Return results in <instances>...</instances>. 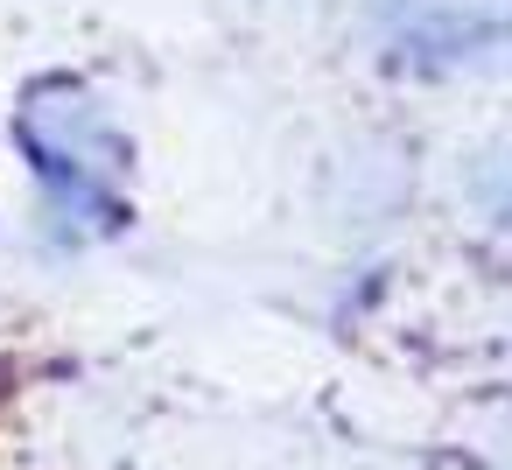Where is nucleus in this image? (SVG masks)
<instances>
[{"label":"nucleus","mask_w":512,"mask_h":470,"mask_svg":"<svg viewBox=\"0 0 512 470\" xmlns=\"http://www.w3.org/2000/svg\"><path fill=\"white\" fill-rule=\"evenodd\" d=\"M491 211L512 225V162H505V176H498V190H491Z\"/></svg>","instance_id":"obj_1"}]
</instances>
